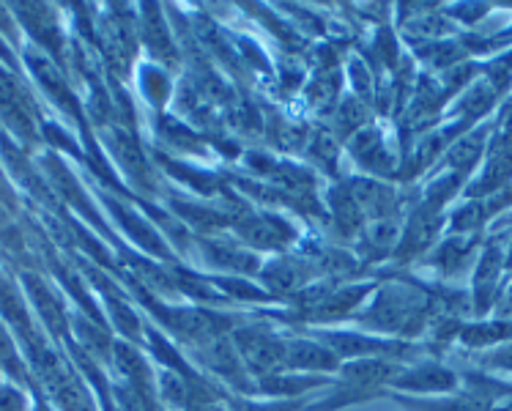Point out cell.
<instances>
[{"label": "cell", "instance_id": "obj_1", "mask_svg": "<svg viewBox=\"0 0 512 411\" xmlns=\"http://www.w3.org/2000/svg\"><path fill=\"white\" fill-rule=\"evenodd\" d=\"M236 348L241 351L244 365L255 373H272V370L283 368L285 362V346L277 343L269 335L261 332H239L236 335Z\"/></svg>", "mask_w": 512, "mask_h": 411}, {"label": "cell", "instance_id": "obj_2", "mask_svg": "<svg viewBox=\"0 0 512 411\" xmlns=\"http://www.w3.org/2000/svg\"><path fill=\"white\" fill-rule=\"evenodd\" d=\"M285 362L293 365V368H335L337 357L329 351V348L318 346V343H307V340H299V343H291L285 346Z\"/></svg>", "mask_w": 512, "mask_h": 411}, {"label": "cell", "instance_id": "obj_3", "mask_svg": "<svg viewBox=\"0 0 512 411\" xmlns=\"http://www.w3.org/2000/svg\"><path fill=\"white\" fill-rule=\"evenodd\" d=\"M411 307H414V302L408 296H381L376 310H373V324H378V327H398V324H403L411 316Z\"/></svg>", "mask_w": 512, "mask_h": 411}, {"label": "cell", "instance_id": "obj_4", "mask_svg": "<svg viewBox=\"0 0 512 411\" xmlns=\"http://www.w3.org/2000/svg\"><path fill=\"white\" fill-rule=\"evenodd\" d=\"M241 233L258 247H277L288 239V233H283V225L272 217H255L247 225H241Z\"/></svg>", "mask_w": 512, "mask_h": 411}, {"label": "cell", "instance_id": "obj_5", "mask_svg": "<svg viewBox=\"0 0 512 411\" xmlns=\"http://www.w3.org/2000/svg\"><path fill=\"white\" fill-rule=\"evenodd\" d=\"M345 379L351 381L354 387H373V384H381L392 376V368L384 365V362H356V365H348L343 373Z\"/></svg>", "mask_w": 512, "mask_h": 411}, {"label": "cell", "instance_id": "obj_6", "mask_svg": "<svg viewBox=\"0 0 512 411\" xmlns=\"http://www.w3.org/2000/svg\"><path fill=\"white\" fill-rule=\"evenodd\" d=\"M351 198L356 201L359 211H370V214H384V209L389 206V190L367 184V181H356Z\"/></svg>", "mask_w": 512, "mask_h": 411}, {"label": "cell", "instance_id": "obj_7", "mask_svg": "<svg viewBox=\"0 0 512 411\" xmlns=\"http://www.w3.org/2000/svg\"><path fill=\"white\" fill-rule=\"evenodd\" d=\"M356 157L365 162L367 168H376V170H389V157L384 146H381V140H378L376 132H365V135L359 137L354 143Z\"/></svg>", "mask_w": 512, "mask_h": 411}, {"label": "cell", "instance_id": "obj_8", "mask_svg": "<svg viewBox=\"0 0 512 411\" xmlns=\"http://www.w3.org/2000/svg\"><path fill=\"white\" fill-rule=\"evenodd\" d=\"M332 209H335L340 228H345V231H354L356 225L362 222V211H359L356 201L351 198V192H337V195H332Z\"/></svg>", "mask_w": 512, "mask_h": 411}, {"label": "cell", "instance_id": "obj_9", "mask_svg": "<svg viewBox=\"0 0 512 411\" xmlns=\"http://www.w3.org/2000/svg\"><path fill=\"white\" fill-rule=\"evenodd\" d=\"M450 384V373L439 368H419L406 379L408 390H444Z\"/></svg>", "mask_w": 512, "mask_h": 411}, {"label": "cell", "instance_id": "obj_10", "mask_svg": "<svg viewBox=\"0 0 512 411\" xmlns=\"http://www.w3.org/2000/svg\"><path fill=\"white\" fill-rule=\"evenodd\" d=\"M367 288H351V291H345V294L329 296L324 299V305L318 307V316H343L348 307H354L359 302V296L365 294Z\"/></svg>", "mask_w": 512, "mask_h": 411}, {"label": "cell", "instance_id": "obj_11", "mask_svg": "<svg viewBox=\"0 0 512 411\" xmlns=\"http://www.w3.org/2000/svg\"><path fill=\"white\" fill-rule=\"evenodd\" d=\"M367 110L362 102H356V99H343L340 102V110H337V124L343 132H351V129L362 127L365 124Z\"/></svg>", "mask_w": 512, "mask_h": 411}, {"label": "cell", "instance_id": "obj_12", "mask_svg": "<svg viewBox=\"0 0 512 411\" xmlns=\"http://www.w3.org/2000/svg\"><path fill=\"white\" fill-rule=\"evenodd\" d=\"M266 280L277 288V291H291V288H296L299 285V269L293 264H288V261H280V264H274L269 272H266Z\"/></svg>", "mask_w": 512, "mask_h": 411}, {"label": "cell", "instance_id": "obj_13", "mask_svg": "<svg viewBox=\"0 0 512 411\" xmlns=\"http://www.w3.org/2000/svg\"><path fill=\"white\" fill-rule=\"evenodd\" d=\"M146 42L154 53H165L170 47L168 33H165V25L157 17V11L151 9V17H146Z\"/></svg>", "mask_w": 512, "mask_h": 411}, {"label": "cell", "instance_id": "obj_14", "mask_svg": "<svg viewBox=\"0 0 512 411\" xmlns=\"http://www.w3.org/2000/svg\"><path fill=\"white\" fill-rule=\"evenodd\" d=\"M118 146H121V159H124L126 170L135 173V176H143V173H146V159L140 154V148H137L129 137H121Z\"/></svg>", "mask_w": 512, "mask_h": 411}, {"label": "cell", "instance_id": "obj_15", "mask_svg": "<svg viewBox=\"0 0 512 411\" xmlns=\"http://www.w3.org/2000/svg\"><path fill=\"white\" fill-rule=\"evenodd\" d=\"M430 233H433V220L425 217V214H417V220H414L411 231H408L406 250H419V247H425L430 239Z\"/></svg>", "mask_w": 512, "mask_h": 411}, {"label": "cell", "instance_id": "obj_16", "mask_svg": "<svg viewBox=\"0 0 512 411\" xmlns=\"http://www.w3.org/2000/svg\"><path fill=\"white\" fill-rule=\"evenodd\" d=\"M332 348L337 351H345V354H367V351H373V343H367L362 338H354V335H332Z\"/></svg>", "mask_w": 512, "mask_h": 411}, {"label": "cell", "instance_id": "obj_17", "mask_svg": "<svg viewBox=\"0 0 512 411\" xmlns=\"http://www.w3.org/2000/svg\"><path fill=\"white\" fill-rule=\"evenodd\" d=\"M367 239L376 247H389V242L395 239V225L389 220H376L367 228Z\"/></svg>", "mask_w": 512, "mask_h": 411}, {"label": "cell", "instance_id": "obj_18", "mask_svg": "<svg viewBox=\"0 0 512 411\" xmlns=\"http://www.w3.org/2000/svg\"><path fill=\"white\" fill-rule=\"evenodd\" d=\"M0 411H20V398L14 392H0Z\"/></svg>", "mask_w": 512, "mask_h": 411}, {"label": "cell", "instance_id": "obj_19", "mask_svg": "<svg viewBox=\"0 0 512 411\" xmlns=\"http://www.w3.org/2000/svg\"><path fill=\"white\" fill-rule=\"evenodd\" d=\"M239 411H266V409H261V406H241Z\"/></svg>", "mask_w": 512, "mask_h": 411}]
</instances>
